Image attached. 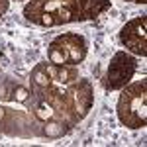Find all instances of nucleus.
<instances>
[{
	"label": "nucleus",
	"mask_w": 147,
	"mask_h": 147,
	"mask_svg": "<svg viewBox=\"0 0 147 147\" xmlns=\"http://www.w3.org/2000/svg\"><path fill=\"white\" fill-rule=\"evenodd\" d=\"M108 8L110 0H30L24 6V18L35 26L55 28L96 20Z\"/></svg>",
	"instance_id": "f257e3e1"
},
{
	"label": "nucleus",
	"mask_w": 147,
	"mask_h": 147,
	"mask_svg": "<svg viewBox=\"0 0 147 147\" xmlns=\"http://www.w3.org/2000/svg\"><path fill=\"white\" fill-rule=\"evenodd\" d=\"M35 94L41 104L51 110V116H57L69 125L79 124L94 102L92 86L86 79H77L71 84H49Z\"/></svg>",
	"instance_id": "f03ea898"
},
{
	"label": "nucleus",
	"mask_w": 147,
	"mask_h": 147,
	"mask_svg": "<svg viewBox=\"0 0 147 147\" xmlns=\"http://www.w3.org/2000/svg\"><path fill=\"white\" fill-rule=\"evenodd\" d=\"M118 120L129 129H139L147 124V80L141 79L122 88L118 98Z\"/></svg>",
	"instance_id": "7ed1b4c3"
},
{
	"label": "nucleus",
	"mask_w": 147,
	"mask_h": 147,
	"mask_svg": "<svg viewBox=\"0 0 147 147\" xmlns=\"http://www.w3.org/2000/svg\"><path fill=\"white\" fill-rule=\"evenodd\" d=\"M88 51L86 39L80 34H63L57 35L47 47V59L53 65H69L77 67L84 61Z\"/></svg>",
	"instance_id": "20e7f679"
},
{
	"label": "nucleus",
	"mask_w": 147,
	"mask_h": 147,
	"mask_svg": "<svg viewBox=\"0 0 147 147\" xmlns=\"http://www.w3.org/2000/svg\"><path fill=\"white\" fill-rule=\"evenodd\" d=\"M137 69V61L134 55L125 51H116L108 63L106 77H104V88L106 90H120L129 82Z\"/></svg>",
	"instance_id": "39448f33"
},
{
	"label": "nucleus",
	"mask_w": 147,
	"mask_h": 147,
	"mask_svg": "<svg viewBox=\"0 0 147 147\" xmlns=\"http://www.w3.org/2000/svg\"><path fill=\"white\" fill-rule=\"evenodd\" d=\"M145 30H147L145 16H139V18L129 20L120 30V41H122V45L129 53H134V55L145 57L147 55V32Z\"/></svg>",
	"instance_id": "423d86ee"
},
{
	"label": "nucleus",
	"mask_w": 147,
	"mask_h": 147,
	"mask_svg": "<svg viewBox=\"0 0 147 147\" xmlns=\"http://www.w3.org/2000/svg\"><path fill=\"white\" fill-rule=\"evenodd\" d=\"M47 73L51 77V84H71L79 79V71L69 65H47Z\"/></svg>",
	"instance_id": "0eeeda50"
},
{
	"label": "nucleus",
	"mask_w": 147,
	"mask_h": 147,
	"mask_svg": "<svg viewBox=\"0 0 147 147\" xmlns=\"http://www.w3.org/2000/svg\"><path fill=\"white\" fill-rule=\"evenodd\" d=\"M8 6H10V0H0V18L8 12Z\"/></svg>",
	"instance_id": "6e6552de"
},
{
	"label": "nucleus",
	"mask_w": 147,
	"mask_h": 147,
	"mask_svg": "<svg viewBox=\"0 0 147 147\" xmlns=\"http://www.w3.org/2000/svg\"><path fill=\"white\" fill-rule=\"evenodd\" d=\"M125 2H136V4H145L147 0H125Z\"/></svg>",
	"instance_id": "1a4fd4ad"
}]
</instances>
